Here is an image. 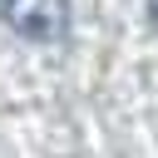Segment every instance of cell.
Returning a JSON list of instances; mask_svg holds the SVG:
<instances>
[{
  "label": "cell",
  "instance_id": "cell-2",
  "mask_svg": "<svg viewBox=\"0 0 158 158\" xmlns=\"http://www.w3.org/2000/svg\"><path fill=\"white\" fill-rule=\"evenodd\" d=\"M148 10H153V25H158V0H148Z\"/></svg>",
  "mask_w": 158,
  "mask_h": 158
},
{
  "label": "cell",
  "instance_id": "cell-1",
  "mask_svg": "<svg viewBox=\"0 0 158 158\" xmlns=\"http://www.w3.org/2000/svg\"><path fill=\"white\" fill-rule=\"evenodd\" d=\"M0 15L30 44H59L69 35V0H5Z\"/></svg>",
  "mask_w": 158,
  "mask_h": 158
},
{
  "label": "cell",
  "instance_id": "cell-3",
  "mask_svg": "<svg viewBox=\"0 0 158 158\" xmlns=\"http://www.w3.org/2000/svg\"><path fill=\"white\" fill-rule=\"evenodd\" d=\"M0 5H5V0H0Z\"/></svg>",
  "mask_w": 158,
  "mask_h": 158
}]
</instances>
